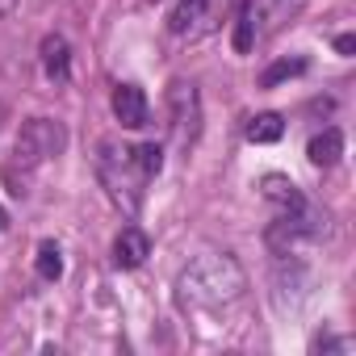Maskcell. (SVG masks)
<instances>
[{"label": "cell", "mask_w": 356, "mask_h": 356, "mask_svg": "<svg viewBox=\"0 0 356 356\" xmlns=\"http://www.w3.org/2000/svg\"><path fill=\"white\" fill-rule=\"evenodd\" d=\"M264 197H273V202H281V206H289V210H298L302 206V193H298V185L293 181H285V176H264Z\"/></svg>", "instance_id": "cell-12"}, {"label": "cell", "mask_w": 356, "mask_h": 356, "mask_svg": "<svg viewBox=\"0 0 356 356\" xmlns=\"http://www.w3.org/2000/svg\"><path fill=\"white\" fill-rule=\"evenodd\" d=\"M42 67H47V76L59 80V84L72 76V51H67V38H59V34H47V38H42Z\"/></svg>", "instance_id": "cell-8"}, {"label": "cell", "mask_w": 356, "mask_h": 356, "mask_svg": "<svg viewBox=\"0 0 356 356\" xmlns=\"http://www.w3.org/2000/svg\"><path fill=\"white\" fill-rule=\"evenodd\" d=\"M113 118L126 126V130H143L147 118H151V105H147V92L138 84H118L113 88Z\"/></svg>", "instance_id": "cell-4"}, {"label": "cell", "mask_w": 356, "mask_h": 356, "mask_svg": "<svg viewBox=\"0 0 356 356\" xmlns=\"http://www.w3.org/2000/svg\"><path fill=\"white\" fill-rule=\"evenodd\" d=\"M34 268H38V277L42 281H59L63 277V252H59V243H38V260H34Z\"/></svg>", "instance_id": "cell-11"}, {"label": "cell", "mask_w": 356, "mask_h": 356, "mask_svg": "<svg viewBox=\"0 0 356 356\" xmlns=\"http://www.w3.org/2000/svg\"><path fill=\"white\" fill-rule=\"evenodd\" d=\"M339 155H343V134H339L335 126H327L323 134H314L310 147H306V159H310L314 168H335Z\"/></svg>", "instance_id": "cell-7"}, {"label": "cell", "mask_w": 356, "mask_h": 356, "mask_svg": "<svg viewBox=\"0 0 356 356\" xmlns=\"http://www.w3.org/2000/svg\"><path fill=\"white\" fill-rule=\"evenodd\" d=\"M298 9H302V0H248L235 22V51H252L260 38L277 34Z\"/></svg>", "instance_id": "cell-2"}, {"label": "cell", "mask_w": 356, "mask_h": 356, "mask_svg": "<svg viewBox=\"0 0 356 356\" xmlns=\"http://www.w3.org/2000/svg\"><path fill=\"white\" fill-rule=\"evenodd\" d=\"M352 343L348 339H335V335H318L314 339V352H348Z\"/></svg>", "instance_id": "cell-15"}, {"label": "cell", "mask_w": 356, "mask_h": 356, "mask_svg": "<svg viewBox=\"0 0 356 356\" xmlns=\"http://www.w3.org/2000/svg\"><path fill=\"white\" fill-rule=\"evenodd\" d=\"M172 109H176V138L189 143L197 138V122H202V105H197V88L193 84H176L172 88Z\"/></svg>", "instance_id": "cell-5"}, {"label": "cell", "mask_w": 356, "mask_h": 356, "mask_svg": "<svg viewBox=\"0 0 356 356\" xmlns=\"http://www.w3.org/2000/svg\"><path fill=\"white\" fill-rule=\"evenodd\" d=\"M281 134H285V118L281 113H256L248 122V138L252 143H277Z\"/></svg>", "instance_id": "cell-10"}, {"label": "cell", "mask_w": 356, "mask_h": 356, "mask_svg": "<svg viewBox=\"0 0 356 356\" xmlns=\"http://www.w3.org/2000/svg\"><path fill=\"white\" fill-rule=\"evenodd\" d=\"M302 72H306V59H281V63H273L264 72V88H273V84H281L289 76H302Z\"/></svg>", "instance_id": "cell-13"}, {"label": "cell", "mask_w": 356, "mask_h": 356, "mask_svg": "<svg viewBox=\"0 0 356 356\" xmlns=\"http://www.w3.org/2000/svg\"><path fill=\"white\" fill-rule=\"evenodd\" d=\"M206 5H210V0H176V9H172V17H168L172 34H189V30L202 22Z\"/></svg>", "instance_id": "cell-9"}, {"label": "cell", "mask_w": 356, "mask_h": 356, "mask_svg": "<svg viewBox=\"0 0 356 356\" xmlns=\"http://www.w3.org/2000/svg\"><path fill=\"white\" fill-rule=\"evenodd\" d=\"M335 51H339V55H352V51H356V38H352V34L335 38Z\"/></svg>", "instance_id": "cell-16"}, {"label": "cell", "mask_w": 356, "mask_h": 356, "mask_svg": "<svg viewBox=\"0 0 356 356\" xmlns=\"http://www.w3.org/2000/svg\"><path fill=\"white\" fill-rule=\"evenodd\" d=\"M243 289H248V277H243L239 260L227 252H206L176 277V298L189 310H222V306L239 302Z\"/></svg>", "instance_id": "cell-1"}, {"label": "cell", "mask_w": 356, "mask_h": 356, "mask_svg": "<svg viewBox=\"0 0 356 356\" xmlns=\"http://www.w3.org/2000/svg\"><path fill=\"white\" fill-rule=\"evenodd\" d=\"M63 147H67L63 122H55V118H30L22 126V134H17V143H13V163H22L26 172H34L47 159H55Z\"/></svg>", "instance_id": "cell-3"}, {"label": "cell", "mask_w": 356, "mask_h": 356, "mask_svg": "<svg viewBox=\"0 0 356 356\" xmlns=\"http://www.w3.org/2000/svg\"><path fill=\"white\" fill-rule=\"evenodd\" d=\"M134 163H138V172H143V176H155V172L163 168V151H159L155 143H147V147H138V151H134Z\"/></svg>", "instance_id": "cell-14"}, {"label": "cell", "mask_w": 356, "mask_h": 356, "mask_svg": "<svg viewBox=\"0 0 356 356\" xmlns=\"http://www.w3.org/2000/svg\"><path fill=\"white\" fill-rule=\"evenodd\" d=\"M151 256V239L138 227H122V235L113 239V264L118 268H138Z\"/></svg>", "instance_id": "cell-6"}, {"label": "cell", "mask_w": 356, "mask_h": 356, "mask_svg": "<svg viewBox=\"0 0 356 356\" xmlns=\"http://www.w3.org/2000/svg\"><path fill=\"white\" fill-rule=\"evenodd\" d=\"M13 9H17V0H0V22H5V17H9Z\"/></svg>", "instance_id": "cell-17"}, {"label": "cell", "mask_w": 356, "mask_h": 356, "mask_svg": "<svg viewBox=\"0 0 356 356\" xmlns=\"http://www.w3.org/2000/svg\"><path fill=\"white\" fill-rule=\"evenodd\" d=\"M9 227V214H5V206H0V231H5Z\"/></svg>", "instance_id": "cell-18"}]
</instances>
